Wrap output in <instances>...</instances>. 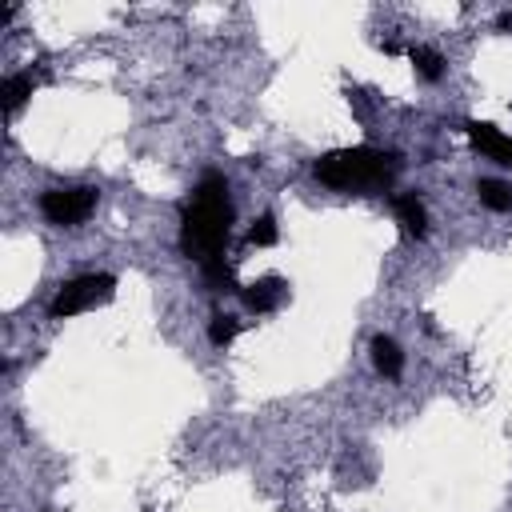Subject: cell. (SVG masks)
Returning a JSON list of instances; mask_svg holds the SVG:
<instances>
[{
	"mask_svg": "<svg viewBox=\"0 0 512 512\" xmlns=\"http://www.w3.org/2000/svg\"><path fill=\"white\" fill-rule=\"evenodd\" d=\"M228 232H232V200H228V184L224 176H204L196 184V200L192 208L184 212V224H180V248L208 264L216 256H224V244H228Z\"/></svg>",
	"mask_w": 512,
	"mask_h": 512,
	"instance_id": "cell-1",
	"label": "cell"
},
{
	"mask_svg": "<svg viewBox=\"0 0 512 512\" xmlns=\"http://www.w3.org/2000/svg\"><path fill=\"white\" fill-rule=\"evenodd\" d=\"M396 176V156L376 148H340L316 160V180L328 188H380Z\"/></svg>",
	"mask_w": 512,
	"mask_h": 512,
	"instance_id": "cell-2",
	"label": "cell"
},
{
	"mask_svg": "<svg viewBox=\"0 0 512 512\" xmlns=\"http://www.w3.org/2000/svg\"><path fill=\"white\" fill-rule=\"evenodd\" d=\"M112 292H116V280H112L108 272H88V276L68 280V284L56 292V300H52L48 312H52L56 320H60V316H76V312H88V308H96V304H108Z\"/></svg>",
	"mask_w": 512,
	"mask_h": 512,
	"instance_id": "cell-3",
	"label": "cell"
},
{
	"mask_svg": "<svg viewBox=\"0 0 512 512\" xmlns=\"http://www.w3.org/2000/svg\"><path fill=\"white\" fill-rule=\"evenodd\" d=\"M96 208V188H84V184H72V188H52L44 192L40 200V212L60 224V228H76L80 220H88Z\"/></svg>",
	"mask_w": 512,
	"mask_h": 512,
	"instance_id": "cell-4",
	"label": "cell"
},
{
	"mask_svg": "<svg viewBox=\"0 0 512 512\" xmlns=\"http://www.w3.org/2000/svg\"><path fill=\"white\" fill-rule=\"evenodd\" d=\"M468 140H472L484 156H492V160H500V164H512V140H508L500 128L472 120V124H468Z\"/></svg>",
	"mask_w": 512,
	"mask_h": 512,
	"instance_id": "cell-5",
	"label": "cell"
},
{
	"mask_svg": "<svg viewBox=\"0 0 512 512\" xmlns=\"http://www.w3.org/2000/svg\"><path fill=\"white\" fill-rule=\"evenodd\" d=\"M284 280H276V276H264V280H256V284H248L244 288V304L252 308V312H272V308H280V300H284Z\"/></svg>",
	"mask_w": 512,
	"mask_h": 512,
	"instance_id": "cell-6",
	"label": "cell"
},
{
	"mask_svg": "<svg viewBox=\"0 0 512 512\" xmlns=\"http://www.w3.org/2000/svg\"><path fill=\"white\" fill-rule=\"evenodd\" d=\"M396 220L408 236H424L428 232V212L416 196H396Z\"/></svg>",
	"mask_w": 512,
	"mask_h": 512,
	"instance_id": "cell-7",
	"label": "cell"
},
{
	"mask_svg": "<svg viewBox=\"0 0 512 512\" xmlns=\"http://www.w3.org/2000/svg\"><path fill=\"white\" fill-rule=\"evenodd\" d=\"M372 364L388 376V380H396L400 372H404V352L396 348V340H388V336H376L372 340Z\"/></svg>",
	"mask_w": 512,
	"mask_h": 512,
	"instance_id": "cell-8",
	"label": "cell"
},
{
	"mask_svg": "<svg viewBox=\"0 0 512 512\" xmlns=\"http://www.w3.org/2000/svg\"><path fill=\"white\" fill-rule=\"evenodd\" d=\"M476 196L492 212H512V184H504V180H480L476 184Z\"/></svg>",
	"mask_w": 512,
	"mask_h": 512,
	"instance_id": "cell-9",
	"label": "cell"
},
{
	"mask_svg": "<svg viewBox=\"0 0 512 512\" xmlns=\"http://www.w3.org/2000/svg\"><path fill=\"white\" fill-rule=\"evenodd\" d=\"M408 56H412V64H416V72H420L424 80H440V76H444V56H440L436 48H424V44H416Z\"/></svg>",
	"mask_w": 512,
	"mask_h": 512,
	"instance_id": "cell-10",
	"label": "cell"
},
{
	"mask_svg": "<svg viewBox=\"0 0 512 512\" xmlns=\"http://www.w3.org/2000/svg\"><path fill=\"white\" fill-rule=\"evenodd\" d=\"M32 88H36V80L24 72V76H8L4 80V112H16L28 96H32Z\"/></svg>",
	"mask_w": 512,
	"mask_h": 512,
	"instance_id": "cell-11",
	"label": "cell"
},
{
	"mask_svg": "<svg viewBox=\"0 0 512 512\" xmlns=\"http://www.w3.org/2000/svg\"><path fill=\"white\" fill-rule=\"evenodd\" d=\"M204 268V284L212 288V292H228L232 288V268L224 264V256H216V260H208V264H200Z\"/></svg>",
	"mask_w": 512,
	"mask_h": 512,
	"instance_id": "cell-12",
	"label": "cell"
},
{
	"mask_svg": "<svg viewBox=\"0 0 512 512\" xmlns=\"http://www.w3.org/2000/svg\"><path fill=\"white\" fill-rule=\"evenodd\" d=\"M236 332H240V320L236 316H212V324H208V340L216 344V348H224V344H232L236 340Z\"/></svg>",
	"mask_w": 512,
	"mask_h": 512,
	"instance_id": "cell-13",
	"label": "cell"
},
{
	"mask_svg": "<svg viewBox=\"0 0 512 512\" xmlns=\"http://www.w3.org/2000/svg\"><path fill=\"white\" fill-rule=\"evenodd\" d=\"M248 240L256 244V248H268V244H276V220L264 212V216H256V224L248 228Z\"/></svg>",
	"mask_w": 512,
	"mask_h": 512,
	"instance_id": "cell-14",
	"label": "cell"
},
{
	"mask_svg": "<svg viewBox=\"0 0 512 512\" xmlns=\"http://www.w3.org/2000/svg\"><path fill=\"white\" fill-rule=\"evenodd\" d=\"M496 24H500V28H512V12H504V16L496 20Z\"/></svg>",
	"mask_w": 512,
	"mask_h": 512,
	"instance_id": "cell-15",
	"label": "cell"
}]
</instances>
